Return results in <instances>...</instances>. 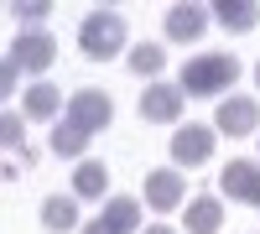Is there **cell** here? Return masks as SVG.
Masks as SVG:
<instances>
[{
    "label": "cell",
    "mask_w": 260,
    "mask_h": 234,
    "mask_svg": "<svg viewBox=\"0 0 260 234\" xmlns=\"http://www.w3.org/2000/svg\"><path fill=\"white\" fill-rule=\"evenodd\" d=\"M104 187H110V166L94 161V156H83V161L73 166V198H78V203H99Z\"/></svg>",
    "instance_id": "cell-14"
},
{
    "label": "cell",
    "mask_w": 260,
    "mask_h": 234,
    "mask_svg": "<svg viewBox=\"0 0 260 234\" xmlns=\"http://www.w3.org/2000/svg\"><path fill=\"white\" fill-rule=\"evenodd\" d=\"M255 208H260V203H255Z\"/></svg>",
    "instance_id": "cell-25"
},
{
    "label": "cell",
    "mask_w": 260,
    "mask_h": 234,
    "mask_svg": "<svg viewBox=\"0 0 260 234\" xmlns=\"http://www.w3.org/2000/svg\"><path fill=\"white\" fill-rule=\"evenodd\" d=\"M6 57L16 62L21 73H37V78H42V73L57 62V37H52V31H21V37L11 42Z\"/></svg>",
    "instance_id": "cell-6"
},
{
    "label": "cell",
    "mask_w": 260,
    "mask_h": 234,
    "mask_svg": "<svg viewBox=\"0 0 260 234\" xmlns=\"http://www.w3.org/2000/svg\"><path fill=\"white\" fill-rule=\"evenodd\" d=\"M37 219H42V229H47V234H73V229H83V219H78V198H73V193L42 198Z\"/></svg>",
    "instance_id": "cell-11"
},
{
    "label": "cell",
    "mask_w": 260,
    "mask_h": 234,
    "mask_svg": "<svg viewBox=\"0 0 260 234\" xmlns=\"http://www.w3.org/2000/svg\"><path fill=\"white\" fill-rule=\"evenodd\" d=\"M120 47H125V16L120 11L94 6L78 21V52L89 62H110V57H120Z\"/></svg>",
    "instance_id": "cell-2"
},
{
    "label": "cell",
    "mask_w": 260,
    "mask_h": 234,
    "mask_svg": "<svg viewBox=\"0 0 260 234\" xmlns=\"http://www.w3.org/2000/svg\"><path fill=\"white\" fill-rule=\"evenodd\" d=\"M16 78H21V68L6 57V68H0V94H6V99H16Z\"/></svg>",
    "instance_id": "cell-21"
},
{
    "label": "cell",
    "mask_w": 260,
    "mask_h": 234,
    "mask_svg": "<svg viewBox=\"0 0 260 234\" xmlns=\"http://www.w3.org/2000/svg\"><path fill=\"white\" fill-rule=\"evenodd\" d=\"M219 193L229 203H260V161H229L219 172Z\"/></svg>",
    "instance_id": "cell-10"
},
{
    "label": "cell",
    "mask_w": 260,
    "mask_h": 234,
    "mask_svg": "<svg viewBox=\"0 0 260 234\" xmlns=\"http://www.w3.org/2000/svg\"><path fill=\"white\" fill-rule=\"evenodd\" d=\"M208 11H213V21H219L224 31H234V37H245V31L260 26V0H219V6H208Z\"/></svg>",
    "instance_id": "cell-12"
},
{
    "label": "cell",
    "mask_w": 260,
    "mask_h": 234,
    "mask_svg": "<svg viewBox=\"0 0 260 234\" xmlns=\"http://www.w3.org/2000/svg\"><path fill=\"white\" fill-rule=\"evenodd\" d=\"M78 234H120V229H115L110 219H104V214H99V219H89V224H83Z\"/></svg>",
    "instance_id": "cell-22"
},
{
    "label": "cell",
    "mask_w": 260,
    "mask_h": 234,
    "mask_svg": "<svg viewBox=\"0 0 260 234\" xmlns=\"http://www.w3.org/2000/svg\"><path fill=\"white\" fill-rule=\"evenodd\" d=\"M219 130L213 125H177V136H172L167 146H172V166L177 172H192V166H203V161H213V141Z\"/></svg>",
    "instance_id": "cell-4"
},
{
    "label": "cell",
    "mask_w": 260,
    "mask_h": 234,
    "mask_svg": "<svg viewBox=\"0 0 260 234\" xmlns=\"http://www.w3.org/2000/svg\"><path fill=\"white\" fill-rule=\"evenodd\" d=\"M255 89H260V62H255Z\"/></svg>",
    "instance_id": "cell-24"
},
{
    "label": "cell",
    "mask_w": 260,
    "mask_h": 234,
    "mask_svg": "<svg viewBox=\"0 0 260 234\" xmlns=\"http://www.w3.org/2000/svg\"><path fill=\"white\" fill-rule=\"evenodd\" d=\"M104 219H110L120 234H136L141 229V198H110L104 203Z\"/></svg>",
    "instance_id": "cell-18"
},
{
    "label": "cell",
    "mask_w": 260,
    "mask_h": 234,
    "mask_svg": "<svg viewBox=\"0 0 260 234\" xmlns=\"http://www.w3.org/2000/svg\"><path fill=\"white\" fill-rule=\"evenodd\" d=\"M0 141H6L11 151H16L21 141H26V125H21V115H16V110H6V115H0Z\"/></svg>",
    "instance_id": "cell-20"
},
{
    "label": "cell",
    "mask_w": 260,
    "mask_h": 234,
    "mask_svg": "<svg viewBox=\"0 0 260 234\" xmlns=\"http://www.w3.org/2000/svg\"><path fill=\"white\" fill-rule=\"evenodd\" d=\"M187 203V177L177 166H156V172H146V208L151 214H172V208Z\"/></svg>",
    "instance_id": "cell-8"
},
{
    "label": "cell",
    "mask_w": 260,
    "mask_h": 234,
    "mask_svg": "<svg viewBox=\"0 0 260 234\" xmlns=\"http://www.w3.org/2000/svg\"><path fill=\"white\" fill-rule=\"evenodd\" d=\"M125 62H130V73H141V78H156V73L167 68V47H161V42H136Z\"/></svg>",
    "instance_id": "cell-16"
},
{
    "label": "cell",
    "mask_w": 260,
    "mask_h": 234,
    "mask_svg": "<svg viewBox=\"0 0 260 234\" xmlns=\"http://www.w3.org/2000/svg\"><path fill=\"white\" fill-rule=\"evenodd\" d=\"M213 130L229 136V141H240V136H260V99H240V94L219 99V110H213Z\"/></svg>",
    "instance_id": "cell-7"
},
{
    "label": "cell",
    "mask_w": 260,
    "mask_h": 234,
    "mask_svg": "<svg viewBox=\"0 0 260 234\" xmlns=\"http://www.w3.org/2000/svg\"><path fill=\"white\" fill-rule=\"evenodd\" d=\"M182 110H187V94H182V83H146V94H141V120L146 125H182Z\"/></svg>",
    "instance_id": "cell-5"
},
{
    "label": "cell",
    "mask_w": 260,
    "mask_h": 234,
    "mask_svg": "<svg viewBox=\"0 0 260 234\" xmlns=\"http://www.w3.org/2000/svg\"><path fill=\"white\" fill-rule=\"evenodd\" d=\"M177 83H182V94H187V99H219V94H229L234 83H240V57H229V52L187 57Z\"/></svg>",
    "instance_id": "cell-1"
},
{
    "label": "cell",
    "mask_w": 260,
    "mask_h": 234,
    "mask_svg": "<svg viewBox=\"0 0 260 234\" xmlns=\"http://www.w3.org/2000/svg\"><path fill=\"white\" fill-rule=\"evenodd\" d=\"M83 146H89V136H83V130H73L68 120H57V125H52V156L83 161Z\"/></svg>",
    "instance_id": "cell-17"
},
{
    "label": "cell",
    "mask_w": 260,
    "mask_h": 234,
    "mask_svg": "<svg viewBox=\"0 0 260 234\" xmlns=\"http://www.w3.org/2000/svg\"><path fill=\"white\" fill-rule=\"evenodd\" d=\"M62 120H68L73 130H83V136H99V130H110V120H115V99L104 89H78L68 99V110H62Z\"/></svg>",
    "instance_id": "cell-3"
},
{
    "label": "cell",
    "mask_w": 260,
    "mask_h": 234,
    "mask_svg": "<svg viewBox=\"0 0 260 234\" xmlns=\"http://www.w3.org/2000/svg\"><path fill=\"white\" fill-rule=\"evenodd\" d=\"M208 21H213V11L208 6H172L167 16H161V31H167V42H198L203 31H208Z\"/></svg>",
    "instance_id": "cell-9"
},
{
    "label": "cell",
    "mask_w": 260,
    "mask_h": 234,
    "mask_svg": "<svg viewBox=\"0 0 260 234\" xmlns=\"http://www.w3.org/2000/svg\"><path fill=\"white\" fill-rule=\"evenodd\" d=\"M141 234H177V229H172V224H146Z\"/></svg>",
    "instance_id": "cell-23"
},
{
    "label": "cell",
    "mask_w": 260,
    "mask_h": 234,
    "mask_svg": "<svg viewBox=\"0 0 260 234\" xmlns=\"http://www.w3.org/2000/svg\"><path fill=\"white\" fill-rule=\"evenodd\" d=\"M224 229V198H187V234H219Z\"/></svg>",
    "instance_id": "cell-15"
},
{
    "label": "cell",
    "mask_w": 260,
    "mask_h": 234,
    "mask_svg": "<svg viewBox=\"0 0 260 234\" xmlns=\"http://www.w3.org/2000/svg\"><path fill=\"white\" fill-rule=\"evenodd\" d=\"M255 146H260V141H255Z\"/></svg>",
    "instance_id": "cell-26"
},
{
    "label": "cell",
    "mask_w": 260,
    "mask_h": 234,
    "mask_svg": "<svg viewBox=\"0 0 260 234\" xmlns=\"http://www.w3.org/2000/svg\"><path fill=\"white\" fill-rule=\"evenodd\" d=\"M57 6H52V0H26V6H21V0H16V6H6V16H16V21H26V26H37V21H47Z\"/></svg>",
    "instance_id": "cell-19"
},
{
    "label": "cell",
    "mask_w": 260,
    "mask_h": 234,
    "mask_svg": "<svg viewBox=\"0 0 260 234\" xmlns=\"http://www.w3.org/2000/svg\"><path fill=\"white\" fill-rule=\"evenodd\" d=\"M62 110H68V104H62V94L52 89L47 78H37L31 89L21 94V115H26V120H57Z\"/></svg>",
    "instance_id": "cell-13"
}]
</instances>
